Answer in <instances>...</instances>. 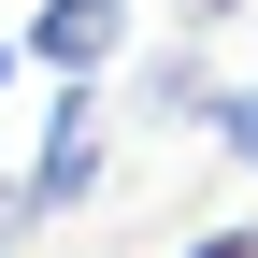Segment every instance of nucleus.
<instances>
[{"instance_id":"1","label":"nucleus","mask_w":258,"mask_h":258,"mask_svg":"<svg viewBox=\"0 0 258 258\" xmlns=\"http://www.w3.org/2000/svg\"><path fill=\"white\" fill-rule=\"evenodd\" d=\"M101 172H115V144H101V72H57L43 158H29V201H43V215H86V201H101Z\"/></svg>"},{"instance_id":"2","label":"nucleus","mask_w":258,"mask_h":258,"mask_svg":"<svg viewBox=\"0 0 258 258\" xmlns=\"http://www.w3.org/2000/svg\"><path fill=\"white\" fill-rule=\"evenodd\" d=\"M43 72H115L129 57V0H29V29H15Z\"/></svg>"},{"instance_id":"3","label":"nucleus","mask_w":258,"mask_h":258,"mask_svg":"<svg viewBox=\"0 0 258 258\" xmlns=\"http://www.w3.org/2000/svg\"><path fill=\"white\" fill-rule=\"evenodd\" d=\"M129 101H144L158 129H201V115H215V72H201V43H158L144 72H129Z\"/></svg>"},{"instance_id":"4","label":"nucleus","mask_w":258,"mask_h":258,"mask_svg":"<svg viewBox=\"0 0 258 258\" xmlns=\"http://www.w3.org/2000/svg\"><path fill=\"white\" fill-rule=\"evenodd\" d=\"M201 129H215V144H230L244 172H258V86H215V115H201Z\"/></svg>"},{"instance_id":"5","label":"nucleus","mask_w":258,"mask_h":258,"mask_svg":"<svg viewBox=\"0 0 258 258\" xmlns=\"http://www.w3.org/2000/svg\"><path fill=\"white\" fill-rule=\"evenodd\" d=\"M29 230H57V215L29 201V172H0V258H29Z\"/></svg>"},{"instance_id":"6","label":"nucleus","mask_w":258,"mask_h":258,"mask_svg":"<svg viewBox=\"0 0 258 258\" xmlns=\"http://www.w3.org/2000/svg\"><path fill=\"white\" fill-rule=\"evenodd\" d=\"M186 258H258V230H201V244H186Z\"/></svg>"},{"instance_id":"7","label":"nucleus","mask_w":258,"mask_h":258,"mask_svg":"<svg viewBox=\"0 0 258 258\" xmlns=\"http://www.w3.org/2000/svg\"><path fill=\"white\" fill-rule=\"evenodd\" d=\"M215 15H244V0H186V29H215Z\"/></svg>"},{"instance_id":"8","label":"nucleus","mask_w":258,"mask_h":258,"mask_svg":"<svg viewBox=\"0 0 258 258\" xmlns=\"http://www.w3.org/2000/svg\"><path fill=\"white\" fill-rule=\"evenodd\" d=\"M15 57H29V43H0V86H15Z\"/></svg>"}]
</instances>
